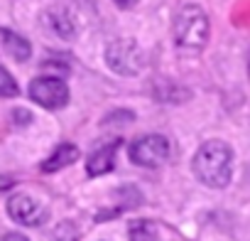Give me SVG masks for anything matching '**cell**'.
Segmentation results:
<instances>
[{
    "label": "cell",
    "instance_id": "6da1fadb",
    "mask_svg": "<svg viewBox=\"0 0 250 241\" xmlns=\"http://www.w3.org/2000/svg\"><path fill=\"white\" fill-rule=\"evenodd\" d=\"M230 165H233V153L223 141H208L194 155L196 177L213 190H223L230 182Z\"/></svg>",
    "mask_w": 250,
    "mask_h": 241
},
{
    "label": "cell",
    "instance_id": "7a4b0ae2",
    "mask_svg": "<svg viewBox=\"0 0 250 241\" xmlns=\"http://www.w3.org/2000/svg\"><path fill=\"white\" fill-rule=\"evenodd\" d=\"M206 37H208V20L204 10L196 5L182 8L174 20V42L187 49H199L206 45Z\"/></svg>",
    "mask_w": 250,
    "mask_h": 241
},
{
    "label": "cell",
    "instance_id": "3957f363",
    "mask_svg": "<svg viewBox=\"0 0 250 241\" xmlns=\"http://www.w3.org/2000/svg\"><path fill=\"white\" fill-rule=\"evenodd\" d=\"M105 59H108V67L123 76H135L145 59H143V52L140 47L133 42V40H115L108 45L105 49Z\"/></svg>",
    "mask_w": 250,
    "mask_h": 241
},
{
    "label": "cell",
    "instance_id": "277c9868",
    "mask_svg": "<svg viewBox=\"0 0 250 241\" xmlns=\"http://www.w3.org/2000/svg\"><path fill=\"white\" fill-rule=\"evenodd\" d=\"M169 158V143L165 136H145L130 145V160L140 168H160Z\"/></svg>",
    "mask_w": 250,
    "mask_h": 241
},
{
    "label": "cell",
    "instance_id": "5b68a950",
    "mask_svg": "<svg viewBox=\"0 0 250 241\" xmlns=\"http://www.w3.org/2000/svg\"><path fill=\"white\" fill-rule=\"evenodd\" d=\"M30 96H32L40 106H44V108H49V111H57V108L66 106V101H69V89H66V84H64L62 79H57V76H40V79H35V81L30 84Z\"/></svg>",
    "mask_w": 250,
    "mask_h": 241
},
{
    "label": "cell",
    "instance_id": "8992f818",
    "mask_svg": "<svg viewBox=\"0 0 250 241\" xmlns=\"http://www.w3.org/2000/svg\"><path fill=\"white\" fill-rule=\"evenodd\" d=\"M8 212L15 221H20L22 226H40L47 221V212L27 194H15L8 202Z\"/></svg>",
    "mask_w": 250,
    "mask_h": 241
},
{
    "label": "cell",
    "instance_id": "52a82bcc",
    "mask_svg": "<svg viewBox=\"0 0 250 241\" xmlns=\"http://www.w3.org/2000/svg\"><path fill=\"white\" fill-rule=\"evenodd\" d=\"M118 148H120V138H118V141H110V143H105V145H101L98 150H93V153L88 155V160H86L88 175L96 177V175L110 172L113 165H115V153H118Z\"/></svg>",
    "mask_w": 250,
    "mask_h": 241
},
{
    "label": "cell",
    "instance_id": "ba28073f",
    "mask_svg": "<svg viewBox=\"0 0 250 241\" xmlns=\"http://www.w3.org/2000/svg\"><path fill=\"white\" fill-rule=\"evenodd\" d=\"M76 160H79V148H76V145H71V143L59 145V148L42 163V172H57V170H62V168H66V165H71V163H76Z\"/></svg>",
    "mask_w": 250,
    "mask_h": 241
},
{
    "label": "cell",
    "instance_id": "9c48e42d",
    "mask_svg": "<svg viewBox=\"0 0 250 241\" xmlns=\"http://www.w3.org/2000/svg\"><path fill=\"white\" fill-rule=\"evenodd\" d=\"M0 40H3V47L13 59H18V62L30 59V42L25 37L15 35L13 30H0Z\"/></svg>",
    "mask_w": 250,
    "mask_h": 241
},
{
    "label": "cell",
    "instance_id": "30bf717a",
    "mask_svg": "<svg viewBox=\"0 0 250 241\" xmlns=\"http://www.w3.org/2000/svg\"><path fill=\"white\" fill-rule=\"evenodd\" d=\"M47 25L57 32V35H62V37H74V23H71V18L66 15V13H47Z\"/></svg>",
    "mask_w": 250,
    "mask_h": 241
},
{
    "label": "cell",
    "instance_id": "8fae6325",
    "mask_svg": "<svg viewBox=\"0 0 250 241\" xmlns=\"http://www.w3.org/2000/svg\"><path fill=\"white\" fill-rule=\"evenodd\" d=\"M130 241H157V226L152 221H133L130 224Z\"/></svg>",
    "mask_w": 250,
    "mask_h": 241
},
{
    "label": "cell",
    "instance_id": "7c38bea8",
    "mask_svg": "<svg viewBox=\"0 0 250 241\" xmlns=\"http://www.w3.org/2000/svg\"><path fill=\"white\" fill-rule=\"evenodd\" d=\"M20 94V86H18V81L8 74V69H3L0 67V96H5V98H13V96H18Z\"/></svg>",
    "mask_w": 250,
    "mask_h": 241
},
{
    "label": "cell",
    "instance_id": "4fadbf2b",
    "mask_svg": "<svg viewBox=\"0 0 250 241\" xmlns=\"http://www.w3.org/2000/svg\"><path fill=\"white\" fill-rule=\"evenodd\" d=\"M52 241H79V231L71 221H62L57 229H54V236Z\"/></svg>",
    "mask_w": 250,
    "mask_h": 241
},
{
    "label": "cell",
    "instance_id": "5bb4252c",
    "mask_svg": "<svg viewBox=\"0 0 250 241\" xmlns=\"http://www.w3.org/2000/svg\"><path fill=\"white\" fill-rule=\"evenodd\" d=\"M3 241H27L22 234H8V236H3Z\"/></svg>",
    "mask_w": 250,
    "mask_h": 241
},
{
    "label": "cell",
    "instance_id": "9a60e30c",
    "mask_svg": "<svg viewBox=\"0 0 250 241\" xmlns=\"http://www.w3.org/2000/svg\"><path fill=\"white\" fill-rule=\"evenodd\" d=\"M115 5H120V8H130V5H135L138 0H113Z\"/></svg>",
    "mask_w": 250,
    "mask_h": 241
},
{
    "label": "cell",
    "instance_id": "2e32d148",
    "mask_svg": "<svg viewBox=\"0 0 250 241\" xmlns=\"http://www.w3.org/2000/svg\"><path fill=\"white\" fill-rule=\"evenodd\" d=\"M10 185V180H5V177H0V190H5Z\"/></svg>",
    "mask_w": 250,
    "mask_h": 241
}]
</instances>
